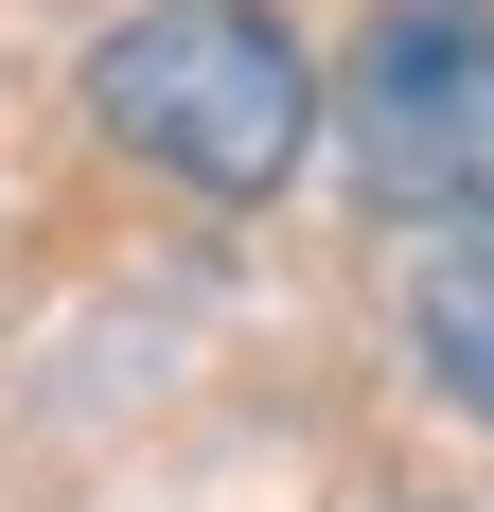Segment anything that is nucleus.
<instances>
[{
  "mask_svg": "<svg viewBox=\"0 0 494 512\" xmlns=\"http://www.w3.org/2000/svg\"><path fill=\"white\" fill-rule=\"evenodd\" d=\"M89 124L124 159H159L177 195H283L300 142H318V71L265 0H142L124 36L89 53Z\"/></svg>",
  "mask_w": 494,
  "mask_h": 512,
  "instance_id": "f257e3e1",
  "label": "nucleus"
},
{
  "mask_svg": "<svg viewBox=\"0 0 494 512\" xmlns=\"http://www.w3.org/2000/svg\"><path fill=\"white\" fill-rule=\"evenodd\" d=\"M336 159L371 212H442L494 177V0H389L336 71Z\"/></svg>",
  "mask_w": 494,
  "mask_h": 512,
  "instance_id": "f03ea898",
  "label": "nucleus"
},
{
  "mask_svg": "<svg viewBox=\"0 0 494 512\" xmlns=\"http://www.w3.org/2000/svg\"><path fill=\"white\" fill-rule=\"evenodd\" d=\"M406 354H424V389H442L459 424H494V177L424 212V265H406Z\"/></svg>",
  "mask_w": 494,
  "mask_h": 512,
  "instance_id": "7ed1b4c3",
  "label": "nucleus"
}]
</instances>
